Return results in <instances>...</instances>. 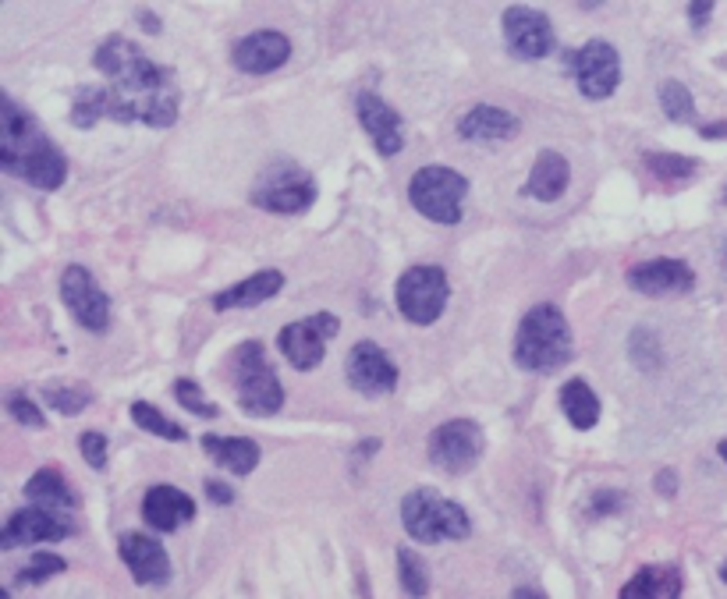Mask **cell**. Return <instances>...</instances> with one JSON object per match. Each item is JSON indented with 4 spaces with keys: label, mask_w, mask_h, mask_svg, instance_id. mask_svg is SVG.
Masks as SVG:
<instances>
[{
    "label": "cell",
    "mask_w": 727,
    "mask_h": 599,
    "mask_svg": "<svg viewBox=\"0 0 727 599\" xmlns=\"http://www.w3.org/2000/svg\"><path fill=\"white\" fill-rule=\"evenodd\" d=\"M447 295H451V284H447V273L440 266H412V270L401 273L398 288H394V302H398L401 316L415 327L437 323L447 309Z\"/></svg>",
    "instance_id": "obj_7"
},
{
    "label": "cell",
    "mask_w": 727,
    "mask_h": 599,
    "mask_svg": "<svg viewBox=\"0 0 727 599\" xmlns=\"http://www.w3.org/2000/svg\"><path fill=\"white\" fill-rule=\"evenodd\" d=\"M355 114H359L362 128L380 156H398L405 149V121L391 103H384L376 93H359Z\"/></svg>",
    "instance_id": "obj_16"
},
{
    "label": "cell",
    "mask_w": 727,
    "mask_h": 599,
    "mask_svg": "<svg viewBox=\"0 0 727 599\" xmlns=\"http://www.w3.org/2000/svg\"><path fill=\"white\" fill-rule=\"evenodd\" d=\"M646 167H649V174H653V178L678 185V181L696 178L699 160H692V156H678V153H653V156H646Z\"/></svg>",
    "instance_id": "obj_29"
},
{
    "label": "cell",
    "mask_w": 727,
    "mask_h": 599,
    "mask_svg": "<svg viewBox=\"0 0 727 599\" xmlns=\"http://www.w3.org/2000/svg\"><path fill=\"white\" fill-rule=\"evenodd\" d=\"M724 199H727V188H724Z\"/></svg>",
    "instance_id": "obj_43"
},
{
    "label": "cell",
    "mask_w": 727,
    "mask_h": 599,
    "mask_svg": "<svg viewBox=\"0 0 727 599\" xmlns=\"http://www.w3.org/2000/svg\"><path fill=\"white\" fill-rule=\"evenodd\" d=\"M337 330H341V323H337L334 316H327V312H320V316H313V319L288 323V327L277 334V344H281L284 358H288L298 373H309V369H316L323 362L327 341L337 334Z\"/></svg>",
    "instance_id": "obj_12"
},
{
    "label": "cell",
    "mask_w": 727,
    "mask_h": 599,
    "mask_svg": "<svg viewBox=\"0 0 727 599\" xmlns=\"http://www.w3.org/2000/svg\"><path fill=\"white\" fill-rule=\"evenodd\" d=\"M685 582H681V571L671 564H653V568H642L632 582H625V589L618 592L621 599H678Z\"/></svg>",
    "instance_id": "obj_25"
},
{
    "label": "cell",
    "mask_w": 727,
    "mask_h": 599,
    "mask_svg": "<svg viewBox=\"0 0 727 599\" xmlns=\"http://www.w3.org/2000/svg\"><path fill=\"white\" fill-rule=\"evenodd\" d=\"M121 561H125L128 575L139 585H167L171 582V561L160 539L142 536V532H125L118 543Z\"/></svg>",
    "instance_id": "obj_18"
},
{
    "label": "cell",
    "mask_w": 727,
    "mask_h": 599,
    "mask_svg": "<svg viewBox=\"0 0 727 599\" xmlns=\"http://www.w3.org/2000/svg\"><path fill=\"white\" fill-rule=\"evenodd\" d=\"M710 15H713V0H692V4H688V18H692L696 29H703Z\"/></svg>",
    "instance_id": "obj_37"
},
{
    "label": "cell",
    "mask_w": 727,
    "mask_h": 599,
    "mask_svg": "<svg viewBox=\"0 0 727 599\" xmlns=\"http://www.w3.org/2000/svg\"><path fill=\"white\" fill-rule=\"evenodd\" d=\"M206 493H210L217 504H231L235 500V493H231V486H220V483H206Z\"/></svg>",
    "instance_id": "obj_38"
},
{
    "label": "cell",
    "mask_w": 727,
    "mask_h": 599,
    "mask_svg": "<svg viewBox=\"0 0 727 599\" xmlns=\"http://www.w3.org/2000/svg\"><path fill=\"white\" fill-rule=\"evenodd\" d=\"M703 139H727V121H724V125H706Z\"/></svg>",
    "instance_id": "obj_39"
},
{
    "label": "cell",
    "mask_w": 727,
    "mask_h": 599,
    "mask_svg": "<svg viewBox=\"0 0 727 599\" xmlns=\"http://www.w3.org/2000/svg\"><path fill=\"white\" fill-rule=\"evenodd\" d=\"M568 64L586 100H607L621 82V57L607 39H589L586 47L568 57Z\"/></svg>",
    "instance_id": "obj_10"
},
{
    "label": "cell",
    "mask_w": 727,
    "mask_h": 599,
    "mask_svg": "<svg viewBox=\"0 0 727 599\" xmlns=\"http://www.w3.org/2000/svg\"><path fill=\"white\" fill-rule=\"evenodd\" d=\"M504 43L522 61H540L554 50V25L543 11L515 4L504 11Z\"/></svg>",
    "instance_id": "obj_14"
},
{
    "label": "cell",
    "mask_w": 727,
    "mask_h": 599,
    "mask_svg": "<svg viewBox=\"0 0 727 599\" xmlns=\"http://www.w3.org/2000/svg\"><path fill=\"white\" fill-rule=\"evenodd\" d=\"M79 447H82V458H86L93 468H107V436L103 433H82Z\"/></svg>",
    "instance_id": "obj_36"
},
{
    "label": "cell",
    "mask_w": 727,
    "mask_h": 599,
    "mask_svg": "<svg viewBox=\"0 0 727 599\" xmlns=\"http://www.w3.org/2000/svg\"><path fill=\"white\" fill-rule=\"evenodd\" d=\"M61 571H64V561H61V557H54V553H36L29 568H22V571H18V575H15V582H18V585H43V582H47V578L61 575Z\"/></svg>",
    "instance_id": "obj_32"
},
{
    "label": "cell",
    "mask_w": 727,
    "mask_h": 599,
    "mask_svg": "<svg viewBox=\"0 0 727 599\" xmlns=\"http://www.w3.org/2000/svg\"><path fill=\"white\" fill-rule=\"evenodd\" d=\"M61 298L68 305V312L79 319L82 327L103 334L110 323V298L107 291L96 284V277L86 266H68L61 273Z\"/></svg>",
    "instance_id": "obj_13"
},
{
    "label": "cell",
    "mask_w": 727,
    "mask_h": 599,
    "mask_svg": "<svg viewBox=\"0 0 727 599\" xmlns=\"http://www.w3.org/2000/svg\"><path fill=\"white\" fill-rule=\"evenodd\" d=\"M96 71L107 78V86H89L71 103V125L93 128L96 121H118V125H149L171 128L178 121L181 96L174 75L149 61L132 39L110 36L96 47Z\"/></svg>",
    "instance_id": "obj_1"
},
{
    "label": "cell",
    "mask_w": 727,
    "mask_h": 599,
    "mask_svg": "<svg viewBox=\"0 0 727 599\" xmlns=\"http://www.w3.org/2000/svg\"><path fill=\"white\" fill-rule=\"evenodd\" d=\"M249 199H252V206H259V210H266V213H284V217H288V213H305L316 199V181L305 171H298V167L284 164L266 174V178L252 188Z\"/></svg>",
    "instance_id": "obj_9"
},
{
    "label": "cell",
    "mask_w": 727,
    "mask_h": 599,
    "mask_svg": "<svg viewBox=\"0 0 727 599\" xmlns=\"http://www.w3.org/2000/svg\"><path fill=\"white\" fill-rule=\"evenodd\" d=\"M486 447L483 429L472 419H451L433 429L430 436V461L447 475H465L479 465Z\"/></svg>",
    "instance_id": "obj_8"
},
{
    "label": "cell",
    "mask_w": 727,
    "mask_h": 599,
    "mask_svg": "<svg viewBox=\"0 0 727 599\" xmlns=\"http://www.w3.org/2000/svg\"><path fill=\"white\" fill-rule=\"evenodd\" d=\"M348 383L359 394H369V397L391 394L398 387V366H394L391 355L380 344L359 341L352 348V355H348Z\"/></svg>",
    "instance_id": "obj_15"
},
{
    "label": "cell",
    "mask_w": 727,
    "mask_h": 599,
    "mask_svg": "<svg viewBox=\"0 0 727 599\" xmlns=\"http://www.w3.org/2000/svg\"><path fill=\"white\" fill-rule=\"evenodd\" d=\"M25 497L29 504H47V507H61V511H71L75 507V493H71L68 479H64L57 468H40L25 483Z\"/></svg>",
    "instance_id": "obj_27"
},
{
    "label": "cell",
    "mask_w": 727,
    "mask_h": 599,
    "mask_svg": "<svg viewBox=\"0 0 727 599\" xmlns=\"http://www.w3.org/2000/svg\"><path fill=\"white\" fill-rule=\"evenodd\" d=\"M235 68L245 75H270V71L284 68V61L291 57V43L274 29H259L252 36H245L235 47Z\"/></svg>",
    "instance_id": "obj_19"
},
{
    "label": "cell",
    "mask_w": 727,
    "mask_h": 599,
    "mask_svg": "<svg viewBox=\"0 0 727 599\" xmlns=\"http://www.w3.org/2000/svg\"><path fill=\"white\" fill-rule=\"evenodd\" d=\"M568 178H571L568 160L561 153H554V149H543L536 156V164H532L529 181H525V195L540 199V203H554V199L564 195V188H568Z\"/></svg>",
    "instance_id": "obj_23"
},
{
    "label": "cell",
    "mask_w": 727,
    "mask_h": 599,
    "mask_svg": "<svg viewBox=\"0 0 727 599\" xmlns=\"http://www.w3.org/2000/svg\"><path fill=\"white\" fill-rule=\"evenodd\" d=\"M231 383H235L238 405L245 408V415L266 419V415L281 412L284 387L259 341H245L235 348V355H231Z\"/></svg>",
    "instance_id": "obj_4"
},
{
    "label": "cell",
    "mask_w": 727,
    "mask_h": 599,
    "mask_svg": "<svg viewBox=\"0 0 727 599\" xmlns=\"http://www.w3.org/2000/svg\"><path fill=\"white\" fill-rule=\"evenodd\" d=\"M8 412L15 415V419L22 422V426H29V429H43V426H47V422H43V412L36 405H32V401L25 394H11L8 397Z\"/></svg>",
    "instance_id": "obj_35"
},
{
    "label": "cell",
    "mask_w": 727,
    "mask_h": 599,
    "mask_svg": "<svg viewBox=\"0 0 727 599\" xmlns=\"http://www.w3.org/2000/svg\"><path fill=\"white\" fill-rule=\"evenodd\" d=\"M281 288H284V273H277V270L252 273V277L238 281L235 288L220 291V295L213 298V309H220V312L224 309H256V305L270 302Z\"/></svg>",
    "instance_id": "obj_22"
},
{
    "label": "cell",
    "mask_w": 727,
    "mask_h": 599,
    "mask_svg": "<svg viewBox=\"0 0 727 599\" xmlns=\"http://www.w3.org/2000/svg\"><path fill=\"white\" fill-rule=\"evenodd\" d=\"M465 195H469V181L444 164L423 167L408 181V199H412L415 213H423L426 220L444 227H454L462 220Z\"/></svg>",
    "instance_id": "obj_6"
},
{
    "label": "cell",
    "mask_w": 727,
    "mask_h": 599,
    "mask_svg": "<svg viewBox=\"0 0 727 599\" xmlns=\"http://www.w3.org/2000/svg\"><path fill=\"white\" fill-rule=\"evenodd\" d=\"M398 575H401V589L408 596H426L430 592V571H426L423 557L415 550H398Z\"/></svg>",
    "instance_id": "obj_30"
},
{
    "label": "cell",
    "mask_w": 727,
    "mask_h": 599,
    "mask_svg": "<svg viewBox=\"0 0 727 599\" xmlns=\"http://www.w3.org/2000/svg\"><path fill=\"white\" fill-rule=\"evenodd\" d=\"M660 107H664V114L671 117L674 125H692L696 121V100H692L688 86L678 82V78H667L660 86Z\"/></svg>",
    "instance_id": "obj_28"
},
{
    "label": "cell",
    "mask_w": 727,
    "mask_h": 599,
    "mask_svg": "<svg viewBox=\"0 0 727 599\" xmlns=\"http://www.w3.org/2000/svg\"><path fill=\"white\" fill-rule=\"evenodd\" d=\"M518 128L522 125H518V117L511 110L479 103L462 117L458 132H462L465 142H508L511 135H518Z\"/></svg>",
    "instance_id": "obj_21"
},
{
    "label": "cell",
    "mask_w": 727,
    "mask_h": 599,
    "mask_svg": "<svg viewBox=\"0 0 727 599\" xmlns=\"http://www.w3.org/2000/svg\"><path fill=\"white\" fill-rule=\"evenodd\" d=\"M717 451H720V458L727 461V440H720V447H717Z\"/></svg>",
    "instance_id": "obj_40"
},
{
    "label": "cell",
    "mask_w": 727,
    "mask_h": 599,
    "mask_svg": "<svg viewBox=\"0 0 727 599\" xmlns=\"http://www.w3.org/2000/svg\"><path fill=\"white\" fill-rule=\"evenodd\" d=\"M575 355L571 327L557 305H532L515 334V362L525 373H557Z\"/></svg>",
    "instance_id": "obj_3"
},
{
    "label": "cell",
    "mask_w": 727,
    "mask_h": 599,
    "mask_svg": "<svg viewBox=\"0 0 727 599\" xmlns=\"http://www.w3.org/2000/svg\"><path fill=\"white\" fill-rule=\"evenodd\" d=\"M71 532H75L71 511L32 504V507H22L18 514H11V522L0 532V550H15V546H29V543H57V539H68Z\"/></svg>",
    "instance_id": "obj_11"
},
{
    "label": "cell",
    "mask_w": 727,
    "mask_h": 599,
    "mask_svg": "<svg viewBox=\"0 0 727 599\" xmlns=\"http://www.w3.org/2000/svg\"><path fill=\"white\" fill-rule=\"evenodd\" d=\"M174 397H178V405L185 408V412H192V415H203V419H213V415H217V405H210V401H206V394H203V387H199V383H192V380L174 383Z\"/></svg>",
    "instance_id": "obj_33"
},
{
    "label": "cell",
    "mask_w": 727,
    "mask_h": 599,
    "mask_svg": "<svg viewBox=\"0 0 727 599\" xmlns=\"http://www.w3.org/2000/svg\"><path fill=\"white\" fill-rule=\"evenodd\" d=\"M47 405L57 408L61 415H79L82 408L93 405V394L82 387H57V390H47Z\"/></svg>",
    "instance_id": "obj_34"
},
{
    "label": "cell",
    "mask_w": 727,
    "mask_h": 599,
    "mask_svg": "<svg viewBox=\"0 0 727 599\" xmlns=\"http://www.w3.org/2000/svg\"><path fill=\"white\" fill-rule=\"evenodd\" d=\"M720 259H724V270H727V242H724V249H720Z\"/></svg>",
    "instance_id": "obj_41"
},
{
    "label": "cell",
    "mask_w": 727,
    "mask_h": 599,
    "mask_svg": "<svg viewBox=\"0 0 727 599\" xmlns=\"http://www.w3.org/2000/svg\"><path fill=\"white\" fill-rule=\"evenodd\" d=\"M401 525L415 543H444V539H469L472 522L462 504L440 497L437 490H412L401 500Z\"/></svg>",
    "instance_id": "obj_5"
},
{
    "label": "cell",
    "mask_w": 727,
    "mask_h": 599,
    "mask_svg": "<svg viewBox=\"0 0 727 599\" xmlns=\"http://www.w3.org/2000/svg\"><path fill=\"white\" fill-rule=\"evenodd\" d=\"M0 167L11 178L29 181L43 192H57L68 178L64 153L47 139L40 121L18 107L11 96H4V110H0Z\"/></svg>",
    "instance_id": "obj_2"
},
{
    "label": "cell",
    "mask_w": 727,
    "mask_h": 599,
    "mask_svg": "<svg viewBox=\"0 0 727 599\" xmlns=\"http://www.w3.org/2000/svg\"><path fill=\"white\" fill-rule=\"evenodd\" d=\"M561 412L575 429H593L600 422V397L586 380H568L561 387Z\"/></svg>",
    "instance_id": "obj_26"
},
{
    "label": "cell",
    "mask_w": 727,
    "mask_h": 599,
    "mask_svg": "<svg viewBox=\"0 0 727 599\" xmlns=\"http://www.w3.org/2000/svg\"><path fill=\"white\" fill-rule=\"evenodd\" d=\"M142 518L157 532H174L196 518V500L174 486H153L142 500Z\"/></svg>",
    "instance_id": "obj_20"
},
{
    "label": "cell",
    "mask_w": 727,
    "mask_h": 599,
    "mask_svg": "<svg viewBox=\"0 0 727 599\" xmlns=\"http://www.w3.org/2000/svg\"><path fill=\"white\" fill-rule=\"evenodd\" d=\"M203 447L210 451V458L217 461L220 468H227L231 475L256 472L259 458H263V454H259V444L256 440H249V436H213V433H206Z\"/></svg>",
    "instance_id": "obj_24"
},
{
    "label": "cell",
    "mask_w": 727,
    "mask_h": 599,
    "mask_svg": "<svg viewBox=\"0 0 727 599\" xmlns=\"http://www.w3.org/2000/svg\"><path fill=\"white\" fill-rule=\"evenodd\" d=\"M628 284H632L639 295L660 298V295H685L696 284V273L692 266L681 263V259H646V263H635L628 270Z\"/></svg>",
    "instance_id": "obj_17"
},
{
    "label": "cell",
    "mask_w": 727,
    "mask_h": 599,
    "mask_svg": "<svg viewBox=\"0 0 727 599\" xmlns=\"http://www.w3.org/2000/svg\"><path fill=\"white\" fill-rule=\"evenodd\" d=\"M720 578H724V582H727V564H724V568H720Z\"/></svg>",
    "instance_id": "obj_42"
},
{
    "label": "cell",
    "mask_w": 727,
    "mask_h": 599,
    "mask_svg": "<svg viewBox=\"0 0 727 599\" xmlns=\"http://www.w3.org/2000/svg\"><path fill=\"white\" fill-rule=\"evenodd\" d=\"M132 419H135V426L146 429V433H153V436H164V440H174V444H178V440H185V429L174 426V422H167L164 415H160L153 405H146V401H135Z\"/></svg>",
    "instance_id": "obj_31"
}]
</instances>
